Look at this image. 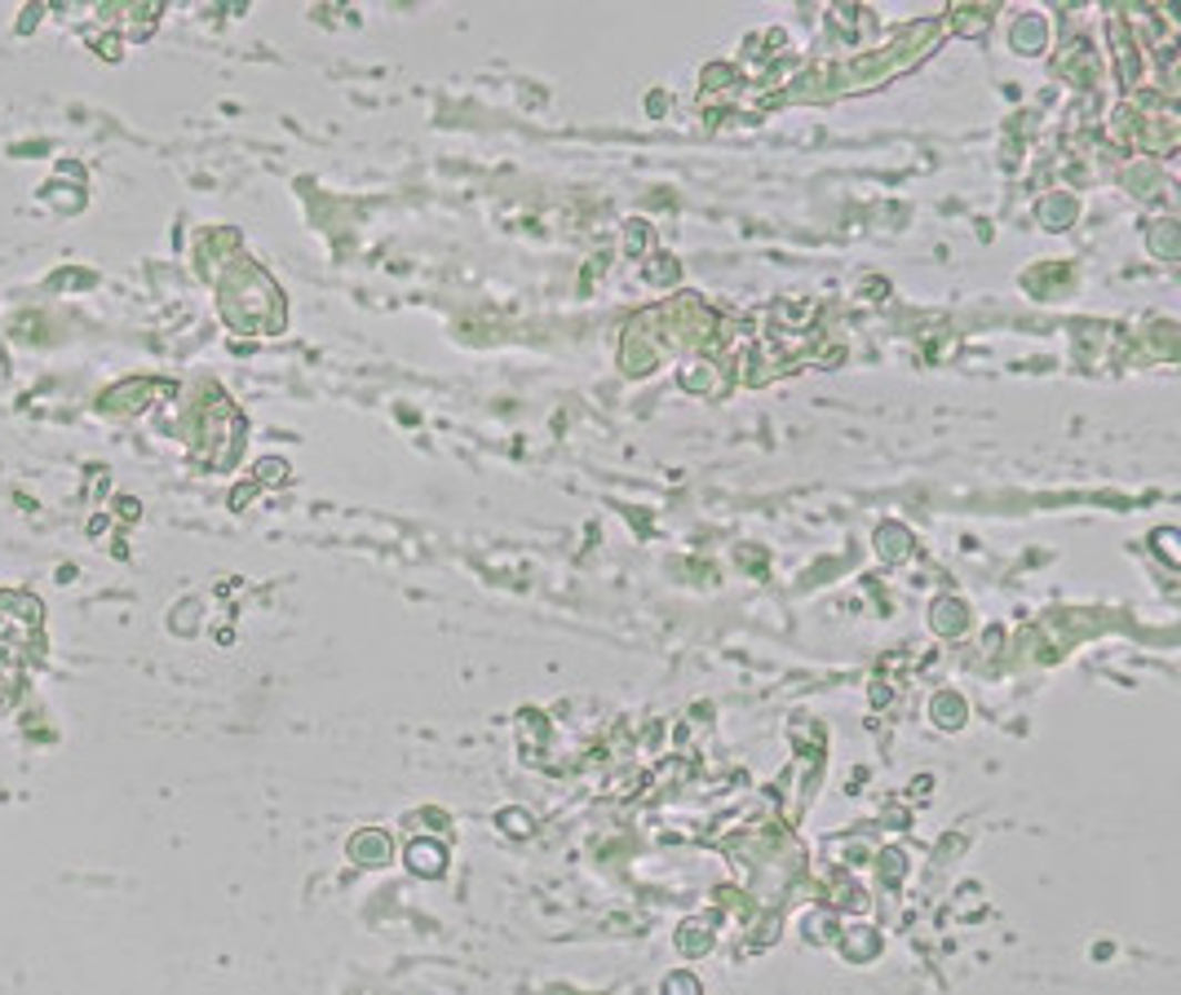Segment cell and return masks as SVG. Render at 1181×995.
Listing matches in <instances>:
<instances>
[{
	"label": "cell",
	"mask_w": 1181,
	"mask_h": 995,
	"mask_svg": "<svg viewBox=\"0 0 1181 995\" xmlns=\"http://www.w3.org/2000/svg\"><path fill=\"white\" fill-rule=\"evenodd\" d=\"M350 854H355V863H386L390 859V836L386 832H359L355 841H350Z\"/></svg>",
	"instance_id": "obj_1"
},
{
	"label": "cell",
	"mask_w": 1181,
	"mask_h": 995,
	"mask_svg": "<svg viewBox=\"0 0 1181 995\" xmlns=\"http://www.w3.org/2000/svg\"><path fill=\"white\" fill-rule=\"evenodd\" d=\"M664 992H669V995H700V983H695V978H686V974H673V978L664 983Z\"/></svg>",
	"instance_id": "obj_2"
}]
</instances>
